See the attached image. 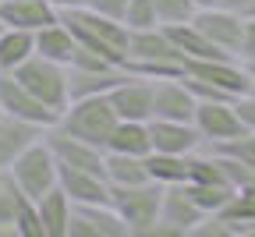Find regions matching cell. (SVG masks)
Returning <instances> with one entry per match:
<instances>
[{
  "label": "cell",
  "mask_w": 255,
  "mask_h": 237,
  "mask_svg": "<svg viewBox=\"0 0 255 237\" xmlns=\"http://www.w3.org/2000/svg\"><path fill=\"white\" fill-rule=\"evenodd\" d=\"M234 110H238V117H241L245 131H252V134H255V92L238 96V99H234Z\"/></svg>",
  "instance_id": "obj_34"
},
{
  "label": "cell",
  "mask_w": 255,
  "mask_h": 237,
  "mask_svg": "<svg viewBox=\"0 0 255 237\" xmlns=\"http://www.w3.org/2000/svg\"><path fill=\"white\" fill-rule=\"evenodd\" d=\"M57 11H75V7H85V0H50Z\"/></svg>",
  "instance_id": "obj_38"
},
{
  "label": "cell",
  "mask_w": 255,
  "mask_h": 237,
  "mask_svg": "<svg viewBox=\"0 0 255 237\" xmlns=\"http://www.w3.org/2000/svg\"><path fill=\"white\" fill-rule=\"evenodd\" d=\"M248 92H255V82H252V89H248Z\"/></svg>",
  "instance_id": "obj_42"
},
{
  "label": "cell",
  "mask_w": 255,
  "mask_h": 237,
  "mask_svg": "<svg viewBox=\"0 0 255 237\" xmlns=\"http://www.w3.org/2000/svg\"><path fill=\"white\" fill-rule=\"evenodd\" d=\"M124 78V67H68V92L71 99H85V96H107L117 82Z\"/></svg>",
  "instance_id": "obj_20"
},
{
  "label": "cell",
  "mask_w": 255,
  "mask_h": 237,
  "mask_svg": "<svg viewBox=\"0 0 255 237\" xmlns=\"http://www.w3.org/2000/svg\"><path fill=\"white\" fill-rule=\"evenodd\" d=\"M241 64H245V71H248V78L255 82V60H241Z\"/></svg>",
  "instance_id": "obj_40"
},
{
  "label": "cell",
  "mask_w": 255,
  "mask_h": 237,
  "mask_svg": "<svg viewBox=\"0 0 255 237\" xmlns=\"http://www.w3.org/2000/svg\"><path fill=\"white\" fill-rule=\"evenodd\" d=\"M117 120H121V117H117V110L110 107L107 96H85V99H71V103L60 110L57 127L68 131V134H75V138H82V142H89V145L107 149Z\"/></svg>",
  "instance_id": "obj_3"
},
{
  "label": "cell",
  "mask_w": 255,
  "mask_h": 237,
  "mask_svg": "<svg viewBox=\"0 0 255 237\" xmlns=\"http://www.w3.org/2000/svg\"><path fill=\"white\" fill-rule=\"evenodd\" d=\"M0 114L21 117V120H32V124H43V127H53L57 124V114L46 110L11 71H0Z\"/></svg>",
  "instance_id": "obj_12"
},
{
  "label": "cell",
  "mask_w": 255,
  "mask_h": 237,
  "mask_svg": "<svg viewBox=\"0 0 255 237\" xmlns=\"http://www.w3.org/2000/svg\"><path fill=\"white\" fill-rule=\"evenodd\" d=\"M199 99L191 96V89L181 78H156L152 82V117L163 120H195Z\"/></svg>",
  "instance_id": "obj_14"
},
{
  "label": "cell",
  "mask_w": 255,
  "mask_h": 237,
  "mask_svg": "<svg viewBox=\"0 0 255 237\" xmlns=\"http://www.w3.org/2000/svg\"><path fill=\"white\" fill-rule=\"evenodd\" d=\"M60 191L71 202H110V181L92 170H75V166H60L57 174Z\"/></svg>",
  "instance_id": "obj_18"
},
{
  "label": "cell",
  "mask_w": 255,
  "mask_h": 237,
  "mask_svg": "<svg viewBox=\"0 0 255 237\" xmlns=\"http://www.w3.org/2000/svg\"><path fill=\"white\" fill-rule=\"evenodd\" d=\"M32 96L39 99L46 110H53L60 117V110L71 103V92H68V67L57 64V60H46L39 53H32L18 71H11Z\"/></svg>",
  "instance_id": "obj_5"
},
{
  "label": "cell",
  "mask_w": 255,
  "mask_h": 237,
  "mask_svg": "<svg viewBox=\"0 0 255 237\" xmlns=\"http://www.w3.org/2000/svg\"><path fill=\"white\" fill-rule=\"evenodd\" d=\"M167 28V36H170V43L177 46V53L184 57V60H209V57H231V53H223L220 46H213L202 32H199V25L195 21H177V25H163Z\"/></svg>",
  "instance_id": "obj_22"
},
{
  "label": "cell",
  "mask_w": 255,
  "mask_h": 237,
  "mask_svg": "<svg viewBox=\"0 0 255 237\" xmlns=\"http://www.w3.org/2000/svg\"><path fill=\"white\" fill-rule=\"evenodd\" d=\"M68 237H128V227L110 202H75Z\"/></svg>",
  "instance_id": "obj_9"
},
{
  "label": "cell",
  "mask_w": 255,
  "mask_h": 237,
  "mask_svg": "<svg viewBox=\"0 0 255 237\" xmlns=\"http://www.w3.org/2000/svg\"><path fill=\"white\" fill-rule=\"evenodd\" d=\"M191 4H195V7L202 11V7H216V4H220V0H191Z\"/></svg>",
  "instance_id": "obj_39"
},
{
  "label": "cell",
  "mask_w": 255,
  "mask_h": 237,
  "mask_svg": "<svg viewBox=\"0 0 255 237\" xmlns=\"http://www.w3.org/2000/svg\"><path fill=\"white\" fill-rule=\"evenodd\" d=\"M202 220H206V213L191 202L188 188H184V184H170V188H163L159 223H156L145 237H188Z\"/></svg>",
  "instance_id": "obj_7"
},
{
  "label": "cell",
  "mask_w": 255,
  "mask_h": 237,
  "mask_svg": "<svg viewBox=\"0 0 255 237\" xmlns=\"http://www.w3.org/2000/svg\"><path fill=\"white\" fill-rule=\"evenodd\" d=\"M149 142L152 152H174V156H191L206 145L195 120H163V117L149 120Z\"/></svg>",
  "instance_id": "obj_13"
},
{
  "label": "cell",
  "mask_w": 255,
  "mask_h": 237,
  "mask_svg": "<svg viewBox=\"0 0 255 237\" xmlns=\"http://www.w3.org/2000/svg\"><path fill=\"white\" fill-rule=\"evenodd\" d=\"M191 237H234V227L223 216H206L195 230H191Z\"/></svg>",
  "instance_id": "obj_33"
},
{
  "label": "cell",
  "mask_w": 255,
  "mask_h": 237,
  "mask_svg": "<svg viewBox=\"0 0 255 237\" xmlns=\"http://www.w3.org/2000/svg\"><path fill=\"white\" fill-rule=\"evenodd\" d=\"M128 28H156L159 25V14H156V4L152 0H128V7H124V18H121Z\"/></svg>",
  "instance_id": "obj_30"
},
{
  "label": "cell",
  "mask_w": 255,
  "mask_h": 237,
  "mask_svg": "<svg viewBox=\"0 0 255 237\" xmlns=\"http://www.w3.org/2000/svg\"><path fill=\"white\" fill-rule=\"evenodd\" d=\"M36 53V32L25 28H0V71H18V67Z\"/></svg>",
  "instance_id": "obj_24"
},
{
  "label": "cell",
  "mask_w": 255,
  "mask_h": 237,
  "mask_svg": "<svg viewBox=\"0 0 255 237\" xmlns=\"http://www.w3.org/2000/svg\"><path fill=\"white\" fill-rule=\"evenodd\" d=\"M188 159L191 156H174V152H149L145 156V170H149V181L156 184H188Z\"/></svg>",
  "instance_id": "obj_25"
},
{
  "label": "cell",
  "mask_w": 255,
  "mask_h": 237,
  "mask_svg": "<svg viewBox=\"0 0 255 237\" xmlns=\"http://www.w3.org/2000/svg\"><path fill=\"white\" fill-rule=\"evenodd\" d=\"M11 181L28 195V198H43L50 188H57V174H60V166H57V156L50 152L46 138H39L36 145H28L14 163H11Z\"/></svg>",
  "instance_id": "obj_6"
},
{
  "label": "cell",
  "mask_w": 255,
  "mask_h": 237,
  "mask_svg": "<svg viewBox=\"0 0 255 237\" xmlns=\"http://www.w3.org/2000/svg\"><path fill=\"white\" fill-rule=\"evenodd\" d=\"M128 71L142 75V78H181L184 75V57L177 53V46L170 43L167 28H135L128 39Z\"/></svg>",
  "instance_id": "obj_1"
},
{
  "label": "cell",
  "mask_w": 255,
  "mask_h": 237,
  "mask_svg": "<svg viewBox=\"0 0 255 237\" xmlns=\"http://www.w3.org/2000/svg\"><path fill=\"white\" fill-rule=\"evenodd\" d=\"M85 7L96 11V14H107V18H124V7H128V0H85Z\"/></svg>",
  "instance_id": "obj_36"
},
{
  "label": "cell",
  "mask_w": 255,
  "mask_h": 237,
  "mask_svg": "<svg viewBox=\"0 0 255 237\" xmlns=\"http://www.w3.org/2000/svg\"><path fill=\"white\" fill-rule=\"evenodd\" d=\"M75 50H78V39H75L71 25L64 18H57V21H50V25H43L36 32V53L46 57V60H57V64L68 67L71 57H75Z\"/></svg>",
  "instance_id": "obj_19"
},
{
  "label": "cell",
  "mask_w": 255,
  "mask_h": 237,
  "mask_svg": "<svg viewBox=\"0 0 255 237\" xmlns=\"http://www.w3.org/2000/svg\"><path fill=\"white\" fill-rule=\"evenodd\" d=\"M60 18L71 25L78 46L92 50L107 57L110 64L124 67L128 64V39H131V28L117 18H107V14H96L89 7H75V11H60Z\"/></svg>",
  "instance_id": "obj_2"
},
{
  "label": "cell",
  "mask_w": 255,
  "mask_h": 237,
  "mask_svg": "<svg viewBox=\"0 0 255 237\" xmlns=\"http://www.w3.org/2000/svg\"><path fill=\"white\" fill-rule=\"evenodd\" d=\"M107 152H128V156H149L152 142H149V120H117Z\"/></svg>",
  "instance_id": "obj_23"
},
{
  "label": "cell",
  "mask_w": 255,
  "mask_h": 237,
  "mask_svg": "<svg viewBox=\"0 0 255 237\" xmlns=\"http://www.w3.org/2000/svg\"><path fill=\"white\" fill-rule=\"evenodd\" d=\"M248 18H252V14H248Z\"/></svg>",
  "instance_id": "obj_44"
},
{
  "label": "cell",
  "mask_w": 255,
  "mask_h": 237,
  "mask_svg": "<svg viewBox=\"0 0 255 237\" xmlns=\"http://www.w3.org/2000/svg\"><path fill=\"white\" fill-rule=\"evenodd\" d=\"M107 99L121 120H152V78L131 75L124 67V78L107 92Z\"/></svg>",
  "instance_id": "obj_10"
},
{
  "label": "cell",
  "mask_w": 255,
  "mask_h": 237,
  "mask_svg": "<svg viewBox=\"0 0 255 237\" xmlns=\"http://www.w3.org/2000/svg\"><path fill=\"white\" fill-rule=\"evenodd\" d=\"M156 4V14H159V25H177V21H191L195 18V4L191 0H152Z\"/></svg>",
  "instance_id": "obj_31"
},
{
  "label": "cell",
  "mask_w": 255,
  "mask_h": 237,
  "mask_svg": "<svg viewBox=\"0 0 255 237\" xmlns=\"http://www.w3.org/2000/svg\"><path fill=\"white\" fill-rule=\"evenodd\" d=\"M14 237H43V223H39V209L36 198H21V206L14 213Z\"/></svg>",
  "instance_id": "obj_29"
},
{
  "label": "cell",
  "mask_w": 255,
  "mask_h": 237,
  "mask_svg": "<svg viewBox=\"0 0 255 237\" xmlns=\"http://www.w3.org/2000/svg\"><path fill=\"white\" fill-rule=\"evenodd\" d=\"M238 60H255V14L245 18L241 28V46H238Z\"/></svg>",
  "instance_id": "obj_35"
},
{
  "label": "cell",
  "mask_w": 255,
  "mask_h": 237,
  "mask_svg": "<svg viewBox=\"0 0 255 237\" xmlns=\"http://www.w3.org/2000/svg\"><path fill=\"white\" fill-rule=\"evenodd\" d=\"M220 216L234 227V237H255V188H241Z\"/></svg>",
  "instance_id": "obj_26"
},
{
  "label": "cell",
  "mask_w": 255,
  "mask_h": 237,
  "mask_svg": "<svg viewBox=\"0 0 255 237\" xmlns=\"http://www.w3.org/2000/svg\"><path fill=\"white\" fill-rule=\"evenodd\" d=\"M0 28H4V21H0Z\"/></svg>",
  "instance_id": "obj_43"
},
{
  "label": "cell",
  "mask_w": 255,
  "mask_h": 237,
  "mask_svg": "<svg viewBox=\"0 0 255 237\" xmlns=\"http://www.w3.org/2000/svg\"><path fill=\"white\" fill-rule=\"evenodd\" d=\"M184 188H188L191 202H195L206 216H220L223 209L231 206V198L238 195L234 184H184Z\"/></svg>",
  "instance_id": "obj_28"
},
{
  "label": "cell",
  "mask_w": 255,
  "mask_h": 237,
  "mask_svg": "<svg viewBox=\"0 0 255 237\" xmlns=\"http://www.w3.org/2000/svg\"><path fill=\"white\" fill-rule=\"evenodd\" d=\"M4 181H7V170H0V188H4Z\"/></svg>",
  "instance_id": "obj_41"
},
{
  "label": "cell",
  "mask_w": 255,
  "mask_h": 237,
  "mask_svg": "<svg viewBox=\"0 0 255 237\" xmlns=\"http://www.w3.org/2000/svg\"><path fill=\"white\" fill-rule=\"evenodd\" d=\"M195 127H199L206 145L231 142L238 134H245V124L234 110V99H227V103H199L195 107Z\"/></svg>",
  "instance_id": "obj_15"
},
{
  "label": "cell",
  "mask_w": 255,
  "mask_h": 237,
  "mask_svg": "<svg viewBox=\"0 0 255 237\" xmlns=\"http://www.w3.org/2000/svg\"><path fill=\"white\" fill-rule=\"evenodd\" d=\"M43 138H46L50 152L57 156V166H75V170H92V174H103L107 177V149L89 145V142L75 138V134L60 131L57 124L46 127Z\"/></svg>",
  "instance_id": "obj_8"
},
{
  "label": "cell",
  "mask_w": 255,
  "mask_h": 237,
  "mask_svg": "<svg viewBox=\"0 0 255 237\" xmlns=\"http://www.w3.org/2000/svg\"><path fill=\"white\" fill-rule=\"evenodd\" d=\"M223 7H231V11H238V14H255V0H220Z\"/></svg>",
  "instance_id": "obj_37"
},
{
  "label": "cell",
  "mask_w": 255,
  "mask_h": 237,
  "mask_svg": "<svg viewBox=\"0 0 255 237\" xmlns=\"http://www.w3.org/2000/svg\"><path fill=\"white\" fill-rule=\"evenodd\" d=\"M107 181H110V184H142V181H149L145 156L107 152Z\"/></svg>",
  "instance_id": "obj_27"
},
{
  "label": "cell",
  "mask_w": 255,
  "mask_h": 237,
  "mask_svg": "<svg viewBox=\"0 0 255 237\" xmlns=\"http://www.w3.org/2000/svg\"><path fill=\"white\" fill-rule=\"evenodd\" d=\"M184 85L191 89V96H195L199 103H227V99H234V96H227L223 89H216V85H209L202 78H191V75H184Z\"/></svg>",
  "instance_id": "obj_32"
},
{
  "label": "cell",
  "mask_w": 255,
  "mask_h": 237,
  "mask_svg": "<svg viewBox=\"0 0 255 237\" xmlns=\"http://www.w3.org/2000/svg\"><path fill=\"white\" fill-rule=\"evenodd\" d=\"M71 206L75 202L57 188H50L43 198H36V209H39V223H43V237H68L71 227Z\"/></svg>",
  "instance_id": "obj_21"
},
{
  "label": "cell",
  "mask_w": 255,
  "mask_h": 237,
  "mask_svg": "<svg viewBox=\"0 0 255 237\" xmlns=\"http://www.w3.org/2000/svg\"><path fill=\"white\" fill-rule=\"evenodd\" d=\"M43 134H46L43 124H32V120H21V117L0 114V170H11V163L28 145H36Z\"/></svg>",
  "instance_id": "obj_16"
},
{
  "label": "cell",
  "mask_w": 255,
  "mask_h": 237,
  "mask_svg": "<svg viewBox=\"0 0 255 237\" xmlns=\"http://www.w3.org/2000/svg\"><path fill=\"white\" fill-rule=\"evenodd\" d=\"M110 206L128 227V237H145L159 223L163 206V184L142 181V184H110Z\"/></svg>",
  "instance_id": "obj_4"
},
{
  "label": "cell",
  "mask_w": 255,
  "mask_h": 237,
  "mask_svg": "<svg viewBox=\"0 0 255 237\" xmlns=\"http://www.w3.org/2000/svg\"><path fill=\"white\" fill-rule=\"evenodd\" d=\"M60 11L50 0H0V21L7 28H25V32H39L43 25L57 21Z\"/></svg>",
  "instance_id": "obj_17"
},
{
  "label": "cell",
  "mask_w": 255,
  "mask_h": 237,
  "mask_svg": "<svg viewBox=\"0 0 255 237\" xmlns=\"http://www.w3.org/2000/svg\"><path fill=\"white\" fill-rule=\"evenodd\" d=\"M199 25V32L213 43V46H220L223 53H231V57H238V46H241V28H245V14H238V11H231V7H223V4H216V7H202V11H195V18H191Z\"/></svg>",
  "instance_id": "obj_11"
}]
</instances>
